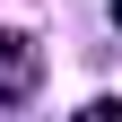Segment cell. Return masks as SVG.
I'll list each match as a JSON object with an SVG mask.
<instances>
[{
  "label": "cell",
  "mask_w": 122,
  "mask_h": 122,
  "mask_svg": "<svg viewBox=\"0 0 122 122\" xmlns=\"http://www.w3.org/2000/svg\"><path fill=\"white\" fill-rule=\"evenodd\" d=\"M35 79H44V52H35V35L0 26V96H26Z\"/></svg>",
  "instance_id": "obj_1"
},
{
  "label": "cell",
  "mask_w": 122,
  "mask_h": 122,
  "mask_svg": "<svg viewBox=\"0 0 122 122\" xmlns=\"http://www.w3.org/2000/svg\"><path fill=\"white\" fill-rule=\"evenodd\" d=\"M79 122H122V105H113V96H96V105H79Z\"/></svg>",
  "instance_id": "obj_2"
},
{
  "label": "cell",
  "mask_w": 122,
  "mask_h": 122,
  "mask_svg": "<svg viewBox=\"0 0 122 122\" xmlns=\"http://www.w3.org/2000/svg\"><path fill=\"white\" fill-rule=\"evenodd\" d=\"M105 9H113V26H122V0H105Z\"/></svg>",
  "instance_id": "obj_3"
}]
</instances>
